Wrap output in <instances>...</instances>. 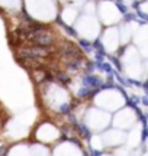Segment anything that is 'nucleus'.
Returning a JSON list of instances; mask_svg holds the SVG:
<instances>
[{"label":"nucleus","mask_w":148,"mask_h":156,"mask_svg":"<svg viewBox=\"0 0 148 156\" xmlns=\"http://www.w3.org/2000/svg\"><path fill=\"white\" fill-rule=\"evenodd\" d=\"M83 84H84V87H87V88H100V87H102L100 78L94 77V75H91V74H87V75L83 78Z\"/></svg>","instance_id":"f03ea898"},{"label":"nucleus","mask_w":148,"mask_h":156,"mask_svg":"<svg viewBox=\"0 0 148 156\" xmlns=\"http://www.w3.org/2000/svg\"><path fill=\"white\" fill-rule=\"evenodd\" d=\"M0 156H7V146H0Z\"/></svg>","instance_id":"9d476101"},{"label":"nucleus","mask_w":148,"mask_h":156,"mask_svg":"<svg viewBox=\"0 0 148 156\" xmlns=\"http://www.w3.org/2000/svg\"><path fill=\"white\" fill-rule=\"evenodd\" d=\"M63 28H64V30H65V32H68L70 35H73V36H76V32H74L73 29L70 28V26H65V25H63Z\"/></svg>","instance_id":"f8f14e48"},{"label":"nucleus","mask_w":148,"mask_h":156,"mask_svg":"<svg viewBox=\"0 0 148 156\" xmlns=\"http://www.w3.org/2000/svg\"><path fill=\"white\" fill-rule=\"evenodd\" d=\"M80 45L84 46L86 51H90V48H91V44L89 42V41H86V39H80Z\"/></svg>","instance_id":"1a4fd4ad"},{"label":"nucleus","mask_w":148,"mask_h":156,"mask_svg":"<svg viewBox=\"0 0 148 156\" xmlns=\"http://www.w3.org/2000/svg\"><path fill=\"white\" fill-rule=\"evenodd\" d=\"M57 80L58 81H61L63 84H70V77L67 75V73H61V71H58L57 73Z\"/></svg>","instance_id":"0eeeda50"},{"label":"nucleus","mask_w":148,"mask_h":156,"mask_svg":"<svg viewBox=\"0 0 148 156\" xmlns=\"http://www.w3.org/2000/svg\"><path fill=\"white\" fill-rule=\"evenodd\" d=\"M70 142H73L74 145H80V142L77 139H76V137H71V139H70Z\"/></svg>","instance_id":"2eb2a0df"},{"label":"nucleus","mask_w":148,"mask_h":156,"mask_svg":"<svg viewBox=\"0 0 148 156\" xmlns=\"http://www.w3.org/2000/svg\"><path fill=\"white\" fill-rule=\"evenodd\" d=\"M65 64H67V67L71 69V71H77L79 68L83 67V58H71V59H67L65 61Z\"/></svg>","instance_id":"20e7f679"},{"label":"nucleus","mask_w":148,"mask_h":156,"mask_svg":"<svg viewBox=\"0 0 148 156\" xmlns=\"http://www.w3.org/2000/svg\"><path fill=\"white\" fill-rule=\"evenodd\" d=\"M74 126L79 129V133L81 134V136H83L84 139L90 140V137H91V132L89 130V127H87V126H84V124H79V123H76Z\"/></svg>","instance_id":"423d86ee"},{"label":"nucleus","mask_w":148,"mask_h":156,"mask_svg":"<svg viewBox=\"0 0 148 156\" xmlns=\"http://www.w3.org/2000/svg\"><path fill=\"white\" fill-rule=\"evenodd\" d=\"M26 39L29 42H34L35 45H41V46H51L52 45V35L48 34V30H39V32H29L26 35Z\"/></svg>","instance_id":"f257e3e1"},{"label":"nucleus","mask_w":148,"mask_h":156,"mask_svg":"<svg viewBox=\"0 0 148 156\" xmlns=\"http://www.w3.org/2000/svg\"><path fill=\"white\" fill-rule=\"evenodd\" d=\"M58 110H60L61 114H68V113L71 112V106H70L68 103H64V104H61V107H60Z\"/></svg>","instance_id":"6e6552de"},{"label":"nucleus","mask_w":148,"mask_h":156,"mask_svg":"<svg viewBox=\"0 0 148 156\" xmlns=\"http://www.w3.org/2000/svg\"><path fill=\"white\" fill-rule=\"evenodd\" d=\"M90 155L91 156H102V152H100V151H94V149H91V147H90Z\"/></svg>","instance_id":"ddd939ff"},{"label":"nucleus","mask_w":148,"mask_h":156,"mask_svg":"<svg viewBox=\"0 0 148 156\" xmlns=\"http://www.w3.org/2000/svg\"><path fill=\"white\" fill-rule=\"evenodd\" d=\"M93 68H94V65H93V64H89V65H87V68H86V73L91 74V73H93Z\"/></svg>","instance_id":"4468645a"},{"label":"nucleus","mask_w":148,"mask_h":156,"mask_svg":"<svg viewBox=\"0 0 148 156\" xmlns=\"http://www.w3.org/2000/svg\"><path fill=\"white\" fill-rule=\"evenodd\" d=\"M142 104L144 106H148V100H147V97H145V95L142 97Z\"/></svg>","instance_id":"dca6fc26"},{"label":"nucleus","mask_w":148,"mask_h":156,"mask_svg":"<svg viewBox=\"0 0 148 156\" xmlns=\"http://www.w3.org/2000/svg\"><path fill=\"white\" fill-rule=\"evenodd\" d=\"M147 134H148L147 126H144L142 127V143H145V140H147Z\"/></svg>","instance_id":"9b49d317"},{"label":"nucleus","mask_w":148,"mask_h":156,"mask_svg":"<svg viewBox=\"0 0 148 156\" xmlns=\"http://www.w3.org/2000/svg\"><path fill=\"white\" fill-rule=\"evenodd\" d=\"M63 54L67 56V59H71V58H81V49H80V48H76V46L64 48Z\"/></svg>","instance_id":"7ed1b4c3"},{"label":"nucleus","mask_w":148,"mask_h":156,"mask_svg":"<svg viewBox=\"0 0 148 156\" xmlns=\"http://www.w3.org/2000/svg\"><path fill=\"white\" fill-rule=\"evenodd\" d=\"M99 93V90H93L91 91L90 88H87V87H83V88H80L77 91V97L79 98H86V97H94V94Z\"/></svg>","instance_id":"39448f33"}]
</instances>
